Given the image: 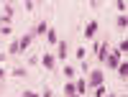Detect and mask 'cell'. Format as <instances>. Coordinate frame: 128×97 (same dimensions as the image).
<instances>
[{
    "mask_svg": "<svg viewBox=\"0 0 128 97\" xmlns=\"http://www.w3.org/2000/svg\"><path fill=\"white\" fill-rule=\"evenodd\" d=\"M87 84H92V87H102V72H92Z\"/></svg>",
    "mask_w": 128,
    "mask_h": 97,
    "instance_id": "cell-2",
    "label": "cell"
},
{
    "mask_svg": "<svg viewBox=\"0 0 128 97\" xmlns=\"http://www.w3.org/2000/svg\"><path fill=\"white\" fill-rule=\"evenodd\" d=\"M41 61H44L46 69H54V67H56V56H51V54H44V56H41Z\"/></svg>",
    "mask_w": 128,
    "mask_h": 97,
    "instance_id": "cell-4",
    "label": "cell"
},
{
    "mask_svg": "<svg viewBox=\"0 0 128 97\" xmlns=\"http://www.w3.org/2000/svg\"><path fill=\"white\" fill-rule=\"evenodd\" d=\"M31 41H34V36H23V38H20V41H18V46H20V51H26V49L31 46Z\"/></svg>",
    "mask_w": 128,
    "mask_h": 97,
    "instance_id": "cell-5",
    "label": "cell"
},
{
    "mask_svg": "<svg viewBox=\"0 0 128 97\" xmlns=\"http://www.w3.org/2000/svg\"><path fill=\"white\" fill-rule=\"evenodd\" d=\"M105 61H108V67H118V64H120V51H108V59H105Z\"/></svg>",
    "mask_w": 128,
    "mask_h": 97,
    "instance_id": "cell-1",
    "label": "cell"
},
{
    "mask_svg": "<svg viewBox=\"0 0 128 97\" xmlns=\"http://www.w3.org/2000/svg\"><path fill=\"white\" fill-rule=\"evenodd\" d=\"M105 97H118V95H105Z\"/></svg>",
    "mask_w": 128,
    "mask_h": 97,
    "instance_id": "cell-21",
    "label": "cell"
},
{
    "mask_svg": "<svg viewBox=\"0 0 128 97\" xmlns=\"http://www.w3.org/2000/svg\"><path fill=\"white\" fill-rule=\"evenodd\" d=\"M56 56H67V44H64V41H59V54H56Z\"/></svg>",
    "mask_w": 128,
    "mask_h": 97,
    "instance_id": "cell-10",
    "label": "cell"
},
{
    "mask_svg": "<svg viewBox=\"0 0 128 97\" xmlns=\"http://www.w3.org/2000/svg\"><path fill=\"white\" fill-rule=\"evenodd\" d=\"M95 51H98V59H100V61H105V59H108V46H105V44H102V46H98Z\"/></svg>",
    "mask_w": 128,
    "mask_h": 97,
    "instance_id": "cell-6",
    "label": "cell"
},
{
    "mask_svg": "<svg viewBox=\"0 0 128 97\" xmlns=\"http://www.w3.org/2000/svg\"><path fill=\"white\" fill-rule=\"evenodd\" d=\"M44 97H51V90H46V92H44Z\"/></svg>",
    "mask_w": 128,
    "mask_h": 97,
    "instance_id": "cell-19",
    "label": "cell"
},
{
    "mask_svg": "<svg viewBox=\"0 0 128 97\" xmlns=\"http://www.w3.org/2000/svg\"><path fill=\"white\" fill-rule=\"evenodd\" d=\"M115 69H118V74H120V79H126V77H128V64H126V61H120L118 67H115Z\"/></svg>",
    "mask_w": 128,
    "mask_h": 97,
    "instance_id": "cell-7",
    "label": "cell"
},
{
    "mask_svg": "<svg viewBox=\"0 0 128 97\" xmlns=\"http://www.w3.org/2000/svg\"><path fill=\"white\" fill-rule=\"evenodd\" d=\"M84 90H87V82H84V79H80L77 84H74V92H77V95H84Z\"/></svg>",
    "mask_w": 128,
    "mask_h": 97,
    "instance_id": "cell-9",
    "label": "cell"
},
{
    "mask_svg": "<svg viewBox=\"0 0 128 97\" xmlns=\"http://www.w3.org/2000/svg\"><path fill=\"white\" fill-rule=\"evenodd\" d=\"M10 54H20V46H18V41H13V44H10V49H8Z\"/></svg>",
    "mask_w": 128,
    "mask_h": 97,
    "instance_id": "cell-14",
    "label": "cell"
},
{
    "mask_svg": "<svg viewBox=\"0 0 128 97\" xmlns=\"http://www.w3.org/2000/svg\"><path fill=\"white\" fill-rule=\"evenodd\" d=\"M46 31H49V26H46V23H44V20H41V23H38V26H36V33H38V36H41V33H46Z\"/></svg>",
    "mask_w": 128,
    "mask_h": 97,
    "instance_id": "cell-11",
    "label": "cell"
},
{
    "mask_svg": "<svg viewBox=\"0 0 128 97\" xmlns=\"http://www.w3.org/2000/svg\"><path fill=\"white\" fill-rule=\"evenodd\" d=\"M3 77H5V72H3V69H0V79H3Z\"/></svg>",
    "mask_w": 128,
    "mask_h": 97,
    "instance_id": "cell-20",
    "label": "cell"
},
{
    "mask_svg": "<svg viewBox=\"0 0 128 97\" xmlns=\"http://www.w3.org/2000/svg\"><path fill=\"white\" fill-rule=\"evenodd\" d=\"M115 23H118L120 28H126V26H128V18H126V15H118V20H115Z\"/></svg>",
    "mask_w": 128,
    "mask_h": 97,
    "instance_id": "cell-13",
    "label": "cell"
},
{
    "mask_svg": "<svg viewBox=\"0 0 128 97\" xmlns=\"http://www.w3.org/2000/svg\"><path fill=\"white\" fill-rule=\"evenodd\" d=\"M64 95H67V97H72V95H77V92H74V84H64Z\"/></svg>",
    "mask_w": 128,
    "mask_h": 97,
    "instance_id": "cell-12",
    "label": "cell"
},
{
    "mask_svg": "<svg viewBox=\"0 0 128 97\" xmlns=\"http://www.w3.org/2000/svg\"><path fill=\"white\" fill-rule=\"evenodd\" d=\"M95 33H98V20H90L84 28V38H95Z\"/></svg>",
    "mask_w": 128,
    "mask_h": 97,
    "instance_id": "cell-3",
    "label": "cell"
},
{
    "mask_svg": "<svg viewBox=\"0 0 128 97\" xmlns=\"http://www.w3.org/2000/svg\"><path fill=\"white\" fill-rule=\"evenodd\" d=\"M84 56H87V51L80 46V49H77V59H80V61H84Z\"/></svg>",
    "mask_w": 128,
    "mask_h": 97,
    "instance_id": "cell-15",
    "label": "cell"
},
{
    "mask_svg": "<svg viewBox=\"0 0 128 97\" xmlns=\"http://www.w3.org/2000/svg\"><path fill=\"white\" fill-rule=\"evenodd\" d=\"M118 51H120V54H126V51H128V41H123V44L118 46Z\"/></svg>",
    "mask_w": 128,
    "mask_h": 97,
    "instance_id": "cell-17",
    "label": "cell"
},
{
    "mask_svg": "<svg viewBox=\"0 0 128 97\" xmlns=\"http://www.w3.org/2000/svg\"><path fill=\"white\" fill-rule=\"evenodd\" d=\"M72 97H82V95H72Z\"/></svg>",
    "mask_w": 128,
    "mask_h": 97,
    "instance_id": "cell-22",
    "label": "cell"
},
{
    "mask_svg": "<svg viewBox=\"0 0 128 97\" xmlns=\"http://www.w3.org/2000/svg\"><path fill=\"white\" fill-rule=\"evenodd\" d=\"M20 97H41V95H36V92H31V90H26V92L20 95Z\"/></svg>",
    "mask_w": 128,
    "mask_h": 97,
    "instance_id": "cell-16",
    "label": "cell"
},
{
    "mask_svg": "<svg viewBox=\"0 0 128 97\" xmlns=\"http://www.w3.org/2000/svg\"><path fill=\"white\" fill-rule=\"evenodd\" d=\"M46 41H49V44H59V38H56V31H54V28H49V31H46Z\"/></svg>",
    "mask_w": 128,
    "mask_h": 97,
    "instance_id": "cell-8",
    "label": "cell"
},
{
    "mask_svg": "<svg viewBox=\"0 0 128 97\" xmlns=\"http://www.w3.org/2000/svg\"><path fill=\"white\" fill-rule=\"evenodd\" d=\"M95 97H105V87H98V92H95Z\"/></svg>",
    "mask_w": 128,
    "mask_h": 97,
    "instance_id": "cell-18",
    "label": "cell"
}]
</instances>
